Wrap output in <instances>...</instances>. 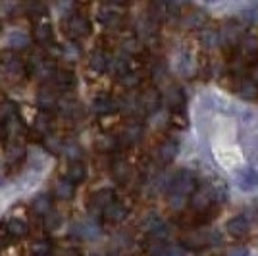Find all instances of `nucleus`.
I'll return each mask as SVG.
<instances>
[{
	"mask_svg": "<svg viewBox=\"0 0 258 256\" xmlns=\"http://www.w3.org/2000/svg\"><path fill=\"white\" fill-rule=\"evenodd\" d=\"M248 229H250V222H248V218L245 214H235V216H231L226 224V231L231 235V237H235V239L245 237V235L248 233Z\"/></svg>",
	"mask_w": 258,
	"mask_h": 256,
	"instance_id": "1",
	"label": "nucleus"
},
{
	"mask_svg": "<svg viewBox=\"0 0 258 256\" xmlns=\"http://www.w3.org/2000/svg\"><path fill=\"white\" fill-rule=\"evenodd\" d=\"M237 187H239L241 191H245V193L254 191V189L258 187V173L254 170H250V168L243 170L241 173H239V179H237Z\"/></svg>",
	"mask_w": 258,
	"mask_h": 256,
	"instance_id": "2",
	"label": "nucleus"
},
{
	"mask_svg": "<svg viewBox=\"0 0 258 256\" xmlns=\"http://www.w3.org/2000/svg\"><path fill=\"white\" fill-rule=\"evenodd\" d=\"M212 199H214V195H212V191H210V189H201L199 193H195L193 206L197 208V210H205V208H208V206H210Z\"/></svg>",
	"mask_w": 258,
	"mask_h": 256,
	"instance_id": "3",
	"label": "nucleus"
},
{
	"mask_svg": "<svg viewBox=\"0 0 258 256\" xmlns=\"http://www.w3.org/2000/svg\"><path fill=\"white\" fill-rule=\"evenodd\" d=\"M258 93V87L254 81H248V79H245V81H241L239 83V87H237V95L241 96V98H245V100H250V98H254Z\"/></svg>",
	"mask_w": 258,
	"mask_h": 256,
	"instance_id": "4",
	"label": "nucleus"
},
{
	"mask_svg": "<svg viewBox=\"0 0 258 256\" xmlns=\"http://www.w3.org/2000/svg\"><path fill=\"white\" fill-rule=\"evenodd\" d=\"M175 154H177V143L175 141H168L160 150V156L164 160H172Z\"/></svg>",
	"mask_w": 258,
	"mask_h": 256,
	"instance_id": "5",
	"label": "nucleus"
},
{
	"mask_svg": "<svg viewBox=\"0 0 258 256\" xmlns=\"http://www.w3.org/2000/svg\"><path fill=\"white\" fill-rule=\"evenodd\" d=\"M56 193H58V197L66 199V197H70V193H72V187L68 185V181H62V183H58V187H56Z\"/></svg>",
	"mask_w": 258,
	"mask_h": 256,
	"instance_id": "6",
	"label": "nucleus"
},
{
	"mask_svg": "<svg viewBox=\"0 0 258 256\" xmlns=\"http://www.w3.org/2000/svg\"><path fill=\"white\" fill-rule=\"evenodd\" d=\"M123 216H125L123 206H114V208H112V212H108V218H112V220H121Z\"/></svg>",
	"mask_w": 258,
	"mask_h": 256,
	"instance_id": "7",
	"label": "nucleus"
},
{
	"mask_svg": "<svg viewBox=\"0 0 258 256\" xmlns=\"http://www.w3.org/2000/svg\"><path fill=\"white\" fill-rule=\"evenodd\" d=\"M229 256H248V250L247 248H233Z\"/></svg>",
	"mask_w": 258,
	"mask_h": 256,
	"instance_id": "8",
	"label": "nucleus"
},
{
	"mask_svg": "<svg viewBox=\"0 0 258 256\" xmlns=\"http://www.w3.org/2000/svg\"><path fill=\"white\" fill-rule=\"evenodd\" d=\"M205 2H216V0H205Z\"/></svg>",
	"mask_w": 258,
	"mask_h": 256,
	"instance_id": "9",
	"label": "nucleus"
}]
</instances>
